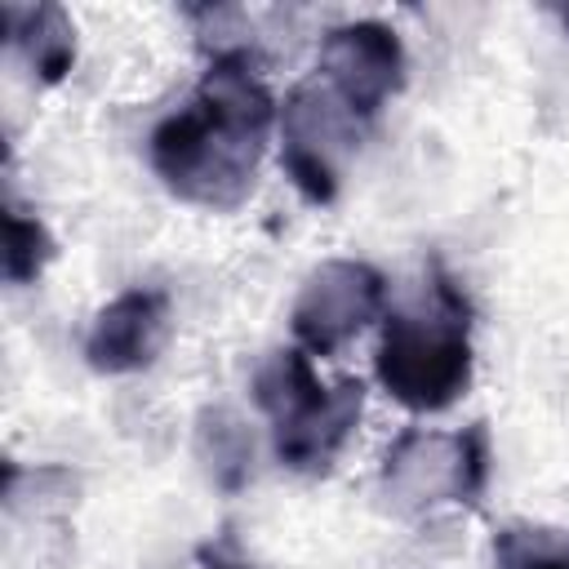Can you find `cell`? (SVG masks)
Listing matches in <instances>:
<instances>
[{
	"label": "cell",
	"instance_id": "obj_13",
	"mask_svg": "<svg viewBox=\"0 0 569 569\" xmlns=\"http://www.w3.org/2000/svg\"><path fill=\"white\" fill-rule=\"evenodd\" d=\"M200 569H253L249 560H244V551H240V542L236 538H218V542H200Z\"/></svg>",
	"mask_w": 569,
	"mask_h": 569
},
{
	"label": "cell",
	"instance_id": "obj_11",
	"mask_svg": "<svg viewBox=\"0 0 569 569\" xmlns=\"http://www.w3.org/2000/svg\"><path fill=\"white\" fill-rule=\"evenodd\" d=\"M49 258H53V240H49L44 222L22 213L18 204H9V213H4V276H9V284H31Z\"/></svg>",
	"mask_w": 569,
	"mask_h": 569
},
{
	"label": "cell",
	"instance_id": "obj_8",
	"mask_svg": "<svg viewBox=\"0 0 569 569\" xmlns=\"http://www.w3.org/2000/svg\"><path fill=\"white\" fill-rule=\"evenodd\" d=\"M169 329V298L160 289H124L93 316L84 360L98 373H138L164 351Z\"/></svg>",
	"mask_w": 569,
	"mask_h": 569
},
{
	"label": "cell",
	"instance_id": "obj_3",
	"mask_svg": "<svg viewBox=\"0 0 569 569\" xmlns=\"http://www.w3.org/2000/svg\"><path fill=\"white\" fill-rule=\"evenodd\" d=\"M253 400L271 418V449L280 467L316 476L329 471L338 449L351 440L365 409V387L356 378L325 387L311 369V356L289 347L267 356V365L253 373Z\"/></svg>",
	"mask_w": 569,
	"mask_h": 569
},
{
	"label": "cell",
	"instance_id": "obj_7",
	"mask_svg": "<svg viewBox=\"0 0 569 569\" xmlns=\"http://www.w3.org/2000/svg\"><path fill=\"white\" fill-rule=\"evenodd\" d=\"M316 76L369 124L405 89V49L387 22H342L320 40Z\"/></svg>",
	"mask_w": 569,
	"mask_h": 569
},
{
	"label": "cell",
	"instance_id": "obj_12",
	"mask_svg": "<svg viewBox=\"0 0 569 569\" xmlns=\"http://www.w3.org/2000/svg\"><path fill=\"white\" fill-rule=\"evenodd\" d=\"M200 449H204L209 471H213V480H218L222 489H236V485L244 480L253 449H249V440H244V431H240L236 418H227L222 409L204 413V418H200Z\"/></svg>",
	"mask_w": 569,
	"mask_h": 569
},
{
	"label": "cell",
	"instance_id": "obj_2",
	"mask_svg": "<svg viewBox=\"0 0 569 569\" xmlns=\"http://www.w3.org/2000/svg\"><path fill=\"white\" fill-rule=\"evenodd\" d=\"M431 293H436V307L427 316L391 311L382 320V338L373 356V369L387 396L413 413L449 409L471 382L467 298L453 289V280L440 267H436Z\"/></svg>",
	"mask_w": 569,
	"mask_h": 569
},
{
	"label": "cell",
	"instance_id": "obj_6",
	"mask_svg": "<svg viewBox=\"0 0 569 569\" xmlns=\"http://www.w3.org/2000/svg\"><path fill=\"white\" fill-rule=\"evenodd\" d=\"M387 307V280L378 267L360 258H329L320 262L289 311L293 338L307 356H333L360 329H369Z\"/></svg>",
	"mask_w": 569,
	"mask_h": 569
},
{
	"label": "cell",
	"instance_id": "obj_4",
	"mask_svg": "<svg viewBox=\"0 0 569 569\" xmlns=\"http://www.w3.org/2000/svg\"><path fill=\"white\" fill-rule=\"evenodd\" d=\"M489 476V436L485 422L467 431H427L409 427L387 449L382 489L400 511H427L440 502H476Z\"/></svg>",
	"mask_w": 569,
	"mask_h": 569
},
{
	"label": "cell",
	"instance_id": "obj_1",
	"mask_svg": "<svg viewBox=\"0 0 569 569\" xmlns=\"http://www.w3.org/2000/svg\"><path fill=\"white\" fill-rule=\"evenodd\" d=\"M271 120L276 102L249 53L222 49L200 76L196 98L151 129V169L178 200L236 209L253 191Z\"/></svg>",
	"mask_w": 569,
	"mask_h": 569
},
{
	"label": "cell",
	"instance_id": "obj_10",
	"mask_svg": "<svg viewBox=\"0 0 569 569\" xmlns=\"http://www.w3.org/2000/svg\"><path fill=\"white\" fill-rule=\"evenodd\" d=\"M493 569H569V533L551 525H502L493 533Z\"/></svg>",
	"mask_w": 569,
	"mask_h": 569
},
{
	"label": "cell",
	"instance_id": "obj_9",
	"mask_svg": "<svg viewBox=\"0 0 569 569\" xmlns=\"http://www.w3.org/2000/svg\"><path fill=\"white\" fill-rule=\"evenodd\" d=\"M9 40L22 44L27 62L36 67L40 80H62L76 62V31L71 18L58 4H36V9H4Z\"/></svg>",
	"mask_w": 569,
	"mask_h": 569
},
{
	"label": "cell",
	"instance_id": "obj_5",
	"mask_svg": "<svg viewBox=\"0 0 569 569\" xmlns=\"http://www.w3.org/2000/svg\"><path fill=\"white\" fill-rule=\"evenodd\" d=\"M280 133H284L280 164H284L289 182L311 204H329L342 182V156L356 151L365 120L320 76H311L284 98Z\"/></svg>",
	"mask_w": 569,
	"mask_h": 569
}]
</instances>
